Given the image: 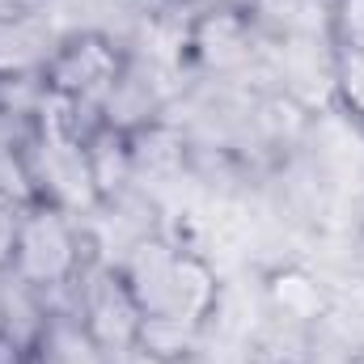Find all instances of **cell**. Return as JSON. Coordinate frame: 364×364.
I'll return each mask as SVG.
<instances>
[{"mask_svg": "<svg viewBox=\"0 0 364 364\" xmlns=\"http://www.w3.org/2000/svg\"><path fill=\"white\" fill-rule=\"evenodd\" d=\"M77 242L68 229V212L55 203H43L38 212H30V220H21L17 229V263L26 267V275L38 279H60L73 272L77 263Z\"/></svg>", "mask_w": 364, "mask_h": 364, "instance_id": "7a4b0ae2", "label": "cell"}, {"mask_svg": "<svg viewBox=\"0 0 364 364\" xmlns=\"http://www.w3.org/2000/svg\"><path fill=\"white\" fill-rule=\"evenodd\" d=\"M123 284L140 309V322H178L199 326L212 305L208 272L170 246H140V255L123 267Z\"/></svg>", "mask_w": 364, "mask_h": 364, "instance_id": "6da1fadb", "label": "cell"}, {"mask_svg": "<svg viewBox=\"0 0 364 364\" xmlns=\"http://www.w3.org/2000/svg\"><path fill=\"white\" fill-rule=\"evenodd\" d=\"M47 85L73 102H85L93 93H106L119 85V55L110 51V43L102 38H73L55 60H51V73H47Z\"/></svg>", "mask_w": 364, "mask_h": 364, "instance_id": "3957f363", "label": "cell"}, {"mask_svg": "<svg viewBox=\"0 0 364 364\" xmlns=\"http://www.w3.org/2000/svg\"><path fill=\"white\" fill-rule=\"evenodd\" d=\"M360 119H364V110H360Z\"/></svg>", "mask_w": 364, "mask_h": 364, "instance_id": "5b68a950", "label": "cell"}, {"mask_svg": "<svg viewBox=\"0 0 364 364\" xmlns=\"http://www.w3.org/2000/svg\"><path fill=\"white\" fill-rule=\"evenodd\" d=\"M331 30H335L339 51H364V0H335Z\"/></svg>", "mask_w": 364, "mask_h": 364, "instance_id": "277c9868", "label": "cell"}]
</instances>
